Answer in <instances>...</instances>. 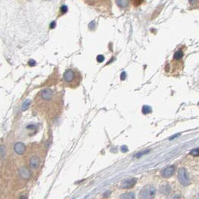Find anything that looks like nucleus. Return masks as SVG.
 <instances>
[{
	"label": "nucleus",
	"instance_id": "9",
	"mask_svg": "<svg viewBox=\"0 0 199 199\" xmlns=\"http://www.w3.org/2000/svg\"><path fill=\"white\" fill-rule=\"evenodd\" d=\"M171 192V186L169 184H165L160 186L159 188V192L163 195H169Z\"/></svg>",
	"mask_w": 199,
	"mask_h": 199
},
{
	"label": "nucleus",
	"instance_id": "7",
	"mask_svg": "<svg viewBox=\"0 0 199 199\" xmlns=\"http://www.w3.org/2000/svg\"><path fill=\"white\" fill-rule=\"evenodd\" d=\"M13 149H14V151L17 153V154L21 155V154H24L25 150H26V146L25 144L22 142H17L14 144V147H13Z\"/></svg>",
	"mask_w": 199,
	"mask_h": 199
},
{
	"label": "nucleus",
	"instance_id": "2",
	"mask_svg": "<svg viewBox=\"0 0 199 199\" xmlns=\"http://www.w3.org/2000/svg\"><path fill=\"white\" fill-rule=\"evenodd\" d=\"M157 193V190L153 185H147L139 191L138 197L140 199H154Z\"/></svg>",
	"mask_w": 199,
	"mask_h": 199
},
{
	"label": "nucleus",
	"instance_id": "16",
	"mask_svg": "<svg viewBox=\"0 0 199 199\" xmlns=\"http://www.w3.org/2000/svg\"><path fill=\"white\" fill-rule=\"evenodd\" d=\"M34 64H35V62H34V61H32V60H31V61L28 62V65H31V66H33Z\"/></svg>",
	"mask_w": 199,
	"mask_h": 199
},
{
	"label": "nucleus",
	"instance_id": "4",
	"mask_svg": "<svg viewBox=\"0 0 199 199\" xmlns=\"http://www.w3.org/2000/svg\"><path fill=\"white\" fill-rule=\"evenodd\" d=\"M137 180L136 178H130L123 180L121 184H120V188L123 189V190H128L131 189L136 184Z\"/></svg>",
	"mask_w": 199,
	"mask_h": 199
},
{
	"label": "nucleus",
	"instance_id": "10",
	"mask_svg": "<svg viewBox=\"0 0 199 199\" xmlns=\"http://www.w3.org/2000/svg\"><path fill=\"white\" fill-rule=\"evenodd\" d=\"M121 199H136V195L134 192H126L122 195H120Z\"/></svg>",
	"mask_w": 199,
	"mask_h": 199
},
{
	"label": "nucleus",
	"instance_id": "14",
	"mask_svg": "<svg viewBox=\"0 0 199 199\" xmlns=\"http://www.w3.org/2000/svg\"><path fill=\"white\" fill-rule=\"evenodd\" d=\"M190 154L194 157H198V148H196V149H194V150H192L190 152Z\"/></svg>",
	"mask_w": 199,
	"mask_h": 199
},
{
	"label": "nucleus",
	"instance_id": "6",
	"mask_svg": "<svg viewBox=\"0 0 199 199\" xmlns=\"http://www.w3.org/2000/svg\"><path fill=\"white\" fill-rule=\"evenodd\" d=\"M40 159L39 158V157H38V156H33V157H31L30 160H29V166H30V168L32 169L35 170V169H38V167L40 165Z\"/></svg>",
	"mask_w": 199,
	"mask_h": 199
},
{
	"label": "nucleus",
	"instance_id": "11",
	"mask_svg": "<svg viewBox=\"0 0 199 199\" xmlns=\"http://www.w3.org/2000/svg\"><path fill=\"white\" fill-rule=\"evenodd\" d=\"M30 103L31 101H29V100H27V101H25L24 103H23V106H22V110H23V111H26V110L28 108V106H29Z\"/></svg>",
	"mask_w": 199,
	"mask_h": 199
},
{
	"label": "nucleus",
	"instance_id": "1",
	"mask_svg": "<svg viewBox=\"0 0 199 199\" xmlns=\"http://www.w3.org/2000/svg\"><path fill=\"white\" fill-rule=\"evenodd\" d=\"M82 81V76L80 70L76 68L67 70L63 75V82L65 87L70 89H76L80 86Z\"/></svg>",
	"mask_w": 199,
	"mask_h": 199
},
{
	"label": "nucleus",
	"instance_id": "5",
	"mask_svg": "<svg viewBox=\"0 0 199 199\" xmlns=\"http://www.w3.org/2000/svg\"><path fill=\"white\" fill-rule=\"evenodd\" d=\"M176 167L175 165H170V166L166 167L165 169L162 170L161 175L164 178H169L170 177L174 175V173L175 171Z\"/></svg>",
	"mask_w": 199,
	"mask_h": 199
},
{
	"label": "nucleus",
	"instance_id": "17",
	"mask_svg": "<svg viewBox=\"0 0 199 199\" xmlns=\"http://www.w3.org/2000/svg\"><path fill=\"white\" fill-rule=\"evenodd\" d=\"M20 199H27V198L26 197V196H21V197L20 198Z\"/></svg>",
	"mask_w": 199,
	"mask_h": 199
},
{
	"label": "nucleus",
	"instance_id": "8",
	"mask_svg": "<svg viewBox=\"0 0 199 199\" xmlns=\"http://www.w3.org/2000/svg\"><path fill=\"white\" fill-rule=\"evenodd\" d=\"M19 174L22 178L26 179V180L29 179L31 177L30 171H29L28 169L26 168V167H22V168H20L19 169Z\"/></svg>",
	"mask_w": 199,
	"mask_h": 199
},
{
	"label": "nucleus",
	"instance_id": "15",
	"mask_svg": "<svg viewBox=\"0 0 199 199\" xmlns=\"http://www.w3.org/2000/svg\"><path fill=\"white\" fill-rule=\"evenodd\" d=\"M171 199H180V195H175V196H173L172 198H171Z\"/></svg>",
	"mask_w": 199,
	"mask_h": 199
},
{
	"label": "nucleus",
	"instance_id": "3",
	"mask_svg": "<svg viewBox=\"0 0 199 199\" xmlns=\"http://www.w3.org/2000/svg\"><path fill=\"white\" fill-rule=\"evenodd\" d=\"M177 177H178L179 182L183 186H189L191 183L189 174H188L187 171L185 168H181V169H179Z\"/></svg>",
	"mask_w": 199,
	"mask_h": 199
},
{
	"label": "nucleus",
	"instance_id": "12",
	"mask_svg": "<svg viewBox=\"0 0 199 199\" xmlns=\"http://www.w3.org/2000/svg\"><path fill=\"white\" fill-rule=\"evenodd\" d=\"M148 152H149V150H142V151L139 152V153H138V154H136V155H135V157H142V156H143V155H144V154H148Z\"/></svg>",
	"mask_w": 199,
	"mask_h": 199
},
{
	"label": "nucleus",
	"instance_id": "13",
	"mask_svg": "<svg viewBox=\"0 0 199 199\" xmlns=\"http://www.w3.org/2000/svg\"><path fill=\"white\" fill-rule=\"evenodd\" d=\"M6 153V148L4 145H0V156H4Z\"/></svg>",
	"mask_w": 199,
	"mask_h": 199
}]
</instances>
